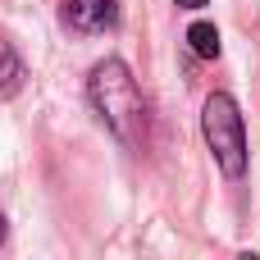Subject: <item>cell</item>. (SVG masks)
I'll return each mask as SVG.
<instances>
[{
    "instance_id": "obj_1",
    "label": "cell",
    "mask_w": 260,
    "mask_h": 260,
    "mask_svg": "<svg viewBox=\"0 0 260 260\" xmlns=\"http://www.w3.org/2000/svg\"><path fill=\"white\" fill-rule=\"evenodd\" d=\"M87 101L96 110V119L128 146L142 142L146 133V110H142V91H137V78L123 59H101L87 78Z\"/></svg>"
},
{
    "instance_id": "obj_2",
    "label": "cell",
    "mask_w": 260,
    "mask_h": 260,
    "mask_svg": "<svg viewBox=\"0 0 260 260\" xmlns=\"http://www.w3.org/2000/svg\"><path fill=\"white\" fill-rule=\"evenodd\" d=\"M201 128H206V142L215 151V165L229 174V178H242L247 169V128H242V110L229 91H215L201 110Z\"/></svg>"
},
{
    "instance_id": "obj_3",
    "label": "cell",
    "mask_w": 260,
    "mask_h": 260,
    "mask_svg": "<svg viewBox=\"0 0 260 260\" xmlns=\"http://www.w3.org/2000/svg\"><path fill=\"white\" fill-rule=\"evenodd\" d=\"M64 23L78 32H105L119 23V5L114 0H69L64 5Z\"/></svg>"
},
{
    "instance_id": "obj_4",
    "label": "cell",
    "mask_w": 260,
    "mask_h": 260,
    "mask_svg": "<svg viewBox=\"0 0 260 260\" xmlns=\"http://www.w3.org/2000/svg\"><path fill=\"white\" fill-rule=\"evenodd\" d=\"M23 78H27V69H23V59H18V50H14L9 41H0V101H9V96H18V87H23Z\"/></svg>"
},
{
    "instance_id": "obj_5",
    "label": "cell",
    "mask_w": 260,
    "mask_h": 260,
    "mask_svg": "<svg viewBox=\"0 0 260 260\" xmlns=\"http://www.w3.org/2000/svg\"><path fill=\"white\" fill-rule=\"evenodd\" d=\"M187 46H192L201 59H215V55H219V32H215V23H192V27H187Z\"/></svg>"
},
{
    "instance_id": "obj_6",
    "label": "cell",
    "mask_w": 260,
    "mask_h": 260,
    "mask_svg": "<svg viewBox=\"0 0 260 260\" xmlns=\"http://www.w3.org/2000/svg\"><path fill=\"white\" fill-rule=\"evenodd\" d=\"M178 9H201V5H210V0H174Z\"/></svg>"
},
{
    "instance_id": "obj_7",
    "label": "cell",
    "mask_w": 260,
    "mask_h": 260,
    "mask_svg": "<svg viewBox=\"0 0 260 260\" xmlns=\"http://www.w3.org/2000/svg\"><path fill=\"white\" fill-rule=\"evenodd\" d=\"M0 242H5V215H0Z\"/></svg>"
}]
</instances>
